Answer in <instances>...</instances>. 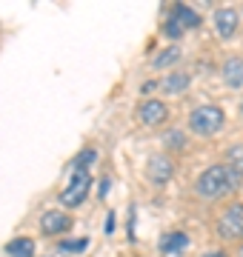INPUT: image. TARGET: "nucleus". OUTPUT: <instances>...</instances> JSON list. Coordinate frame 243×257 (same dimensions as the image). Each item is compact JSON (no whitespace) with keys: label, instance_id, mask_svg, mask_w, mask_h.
Masks as SVG:
<instances>
[{"label":"nucleus","instance_id":"nucleus-1","mask_svg":"<svg viewBox=\"0 0 243 257\" xmlns=\"http://www.w3.org/2000/svg\"><path fill=\"white\" fill-rule=\"evenodd\" d=\"M240 186H243V177H237L226 163H212L195 177L192 192L200 200H223V197L237 192Z\"/></svg>","mask_w":243,"mask_h":257},{"label":"nucleus","instance_id":"nucleus-2","mask_svg":"<svg viewBox=\"0 0 243 257\" xmlns=\"http://www.w3.org/2000/svg\"><path fill=\"white\" fill-rule=\"evenodd\" d=\"M226 126V111L217 103H200L186 114V128L195 138H215Z\"/></svg>","mask_w":243,"mask_h":257},{"label":"nucleus","instance_id":"nucleus-3","mask_svg":"<svg viewBox=\"0 0 243 257\" xmlns=\"http://www.w3.org/2000/svg\"><path fill=\"white\" fill-rule=\"evenodd\" d=\"M215 237L220 243H243V203H229L215 220Z\"/></svg>","mask_w":243,"mask_h":257},{"label":"nucleus","instance_id":"nucleus-4","mask_svg":"<svg viewBox=\"0 0 243 257\" xmlns=\"http://www.w3.org/2000/svg\"><path fill=\"white\" fill-rule=\"evenodd\" d=\"M89 192H92V172L77 169V172H69V180H66V186L60 189L57 200H60L63 209H77V206L86 203Z\"/></svg>","mask_w":243,"mask_h":257},{"label":"nucleus","instance_id":"nucleus-5","mask_svg":"<svg viewBox=\"0 0 243 257\" xmlns=\"http://www.w3.org/2000/svg\"><path fill=\"white\" fill-rule=\"evenodd\" d=\"M135 117H138V123H141L143 128L158 132V128L169 126L172 111H169L166 100H160V97H143V100L138 103V109H135Z\"/></svg>","mask_w":243,"mask_h":257},{"label":"nucleus","instance_id":"nucleus-6","mask_svg":"<svg viewBox=\"0 0 243 257\" xmlns=\"http://www.w3.org/2000/svg\"><path fill=\"white\" fill-rule=\"evenodd\" d=\"M40 234L43 237H66L69 231H72V226H75V220H72V214L63 209H46L43 214H40Z\"/></svg>","mask_w":243,"mask_h":257},{"label":"nucleus","instance_id":"nucleus-7","mask_svg":"<svg viewBox=\"0 0 243 257\" xmlns=\"http://www.w3.org/2000/svg\"><path fill=\"white\" fill-rule=\"evenodd\" d=\"M212 29L220 40H232L240 32V12L234 6H217L212 12Z\"/></svg>","mask_w":243,"mask_h":257},{"label":"nucleus","instance_id":"nucleus-8","mask_svg":"<svg viewBox=\"0 0 243 257\" xmlns=\"http://www.w3.org/2000/svg\"><path fill=\"white\" fill-rule=\"evenodd\" d=\"M146 177L152 186H166L175 177V157L166 152H155L146 160Z\"/></svg>","mask_w":243,"mask_h":257},{"label":"nucleus","instance_id":"nucleus-9","mask_svg":"<svg viewBox=\"0 0 243 257\" xmlns=\"http://www.w3.org/2000/svg\"><path fill=\"white\" fill-rule=\"evenodd\" d=\"M189 234L186 231H180V229H169V231H163L158 237V251L163 257H178V254H183L189 248Z\"/></svg>","mask_w":243,"mask_h":257},{"label":"nucleus","instance_id":"nucleus-10","mask_svg":"<svg viewBox=\"0 0 243 257\" xmlns=\"http://www.w3.org/2000/svg\"><path fill=\"white\" fill-rule=\"evenodd\" d=\"M189 86H192V74L186 69H175V72H166L160 77V94H166V97L186 94Z\"/></svg>","mask_w":243,"mask_h":257},{"label":"nucleus","instance_id":"nucleus-11","mask_svg":"<svg viewBox=\"0 0 243 257\" xmlns=\"http://www.w3.org/2000/svg\"><path fill=\"white\" fill-rule=\"evenodd\" d=\"M220 80H223V86H229V89H243V57L240 55H229L220 63Z\"/></svg>","mask_w":243,"mask_h":257},{"label":"nucleus","instance_id":"nucleus-12","mask_svg":"<svg viewBox=\"0 0 243 257\" xmlns=\"http://www.w3.org/2000/svg\"><path fill=\"white\" fill-rule=\"evenodd\" d=\"M180 60H183L180 43H169V46H163L158 55L152 57V69H155V72H175Z\"/></svg>","mask_w":243,"mask_h":257},{"label":"nucleus","instance_id":"nucleus-13","mask_svg":"<svg viewBox=\"0 0 243 257\" xmlns=\"http://www.w3.org/2000/svg\"><path fill=\"white\" fill-rule=\"evenodd\" d=\"M169 18L175 20L183 32H192V29H200V23H203V18H200V12H195L189 3H175L172 6V12H169Z\"/></svg>","mask_w":243,"mask_h":257},{"label":"nucleus","instance_id":"nucleus-14","mask_svg":"<svg viewBox=\"0 0 243 257\" xmlns=\"http://www.w3.org/2000/svg\"><path fill=\"white\" fill-rule=\"evenodd\" d=\"M160 140H163V152H166V155H175V152H186V149H189V135L183 132V128H178V126L163 128Z\"/></svg>","mask_w":243,"mask_h":257},{"label":"nucleus","instance_id":"nucleus-15","mask_svg":"<svg viewBox=\"0 0 243 257\" xmlns=\"http://www.w3.org/2000/svg\"><path fill=\"white\" fill-rule=\"evenodd\" d=\"M3 254L6 257H35L38 254V246H35V240L26 237V234H18V237H12L6 246H3Z\"/></svg>","mask_w":243,"mask_h":257},{"label":"nucleus","instance_id":"nucleus-16","mask_svg":"<svg viewBox=\"0 0 243 257\" xmlns=\"http://www.w3.org/2000/svg\"><path fill=\"white\" fill-rule=\"evenodd\" d=\"M55 248L60 254H83L89 248V237H60Z\"/></svg>","mask_w":243,"mask_h":257},{"label":"nucleus","instance_id":"nucleus-17","mask_svg":"<svg viewBox=\"0 0 243 257\" xmlns=\"http://www.w3.org/2000/svg\"><path fill=\"white\" fill-rule=\"evenodd\" d=\"M223 163L229 166L237 177H243V143H232V146L226 149Z\"/></svg>","mask_w":243,"mask_h":257},{"label":"nucleus","instance_id":"nucleus-18","mask_svg":"<svg viewBox=\"0 0 243 257\" xmlns=\"http://www.w3.org/2000/svg\"><path fill=\"white\" fill-rule=\"evenodd\" d=\"M94 160H97V149L89 146V149H83V152L72 160V163H69V172H77V169H86V172H89Z\"/></svg>","mask_w":243,"mask_h":257},{"label":"nucleus","instance_id":"nucleus-19","mask_svg":"<svg viewBox=\"0 0 243 257\" xmlns=\"http://www.w3.org/2000/svg\"><path fill=\"white\" fill-rule=\"evenodd\" d=\"M163 35H166L172 43H180V37L186 35V32H183V29H180L172 18H166V20H163Z\"/></svg>","mask_w":243,"mask_h":257},{"label":"nucleus","instance_id":"nucleus-20","mask_svg":"<svg viewBox=\"0 0 243 257\" xmlns=\"http://www.w3.org/2000/svg\"><path fill=\"white\" fill-rule=\"evenodd\" d=\"M152 92H160V80H146V83L141 86V94L152 97Z\"/></svg>","mask_w":243,"mask_h":257},{"label":"nucleus","instance_id":"nucleus-21","mask_svg":"<svg viewBox=\"0 0 243 257\" xmlns=\"http://www.w3.org/2000/svg\"><path fill=\"white\" fill-rule=\"evenodd\" d=\"M103 231H106V234H114V211H109V214H106V223H103Z\"/></svg>","mask_w":243,"mask_h":257},{"label":"nucleus","instance_id":"nucleus-22","mask_svg":"<svg viewBox=\"0 0 243 257\" xmlns=\"http://www.w3.org/2000/svg\"><path fill=\"white\" fill-rule=\"evenodd\" d=\"M200 257H229V251H226V248H209V251H203Z\"/></svg>","mask_w":243,"mask_h":257},{"label":"nucleus","instance_id":"nucleus-23","mask_svg":"<svg viewBox=\"0 0 243 257\" xmlns=\"http://www.w3.org/2000/svg\"><path fill=\"white\" fill-rule=\"evenodd\" d=\"M112 189V180L109 177H103V183H100V197H106V192Z\"/></svg>","mask_w":243,"mask_h":257},{"label":"nucleus","instance_id":"nucleus-24","mask_svg":"<svg viewBox=\"0 0 243 257\" xmlns=\"http://www.w3.org/2000/svg\"><path fill=\"white\" fill-rule=\"evenodd\" d=\"M234 257H243V243H240V248H237V251H234Z\"/></svg>","mask_w":243,"mask_h":257},{"label":"nucleus","instance_id":"nucleus-25","mask_svg":"<svg viewBox=\"0 0 243 257\" xmlns=\"http://www.w3.org/2000/svg\"><path fill=\"white\" fill-rule=\"evenodd\" d=\"M237 111H240V117H243V100H240V103H237Z\"/></svg>","mask_w":243,"mask_h":257},{"label":"nucleus","instance_id":"nucleus-26","mask_svg":"<svg viewBox=\"0 0 243 257\" xmlns=\"http://www.w3.org/2000/svg\"><path fill=\"white\" fill-rule=\"evenodd\" d=\"M40 257H49V254H40Z\"/></svg>","mask_w":243,"mask_h":257}]
</instances>
